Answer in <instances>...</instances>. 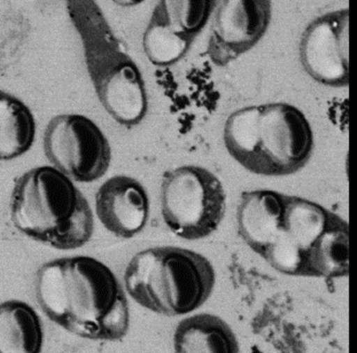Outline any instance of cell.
I'll list each match as a JSON object with an SVG mask.
<instances>
[{
    "mask_svg": "<svg viewBox=\"0 0 357 353\" xmlns=\"http://www.w3.org/2000/svg\"><path fill=\"white\" fill-rule=\"evenodd\" d=\"M36 297L50 320L83 338L117 342L129 331L126 289L107 265L92 257L43 264L36 274Z\"/></svg>",
    "mask_w": 357,
    "mask_h": 353,
    "instance_id": "obj_1",
    "label": "cell"
},
{
    "mask_svg": "<svg viewBox=\"0 0 357 353\" xmlns=\"http://www.w3.org/2000/svg\"><path fill=\"white\" fill-rule=\"evenodd\" d=\"M10 219L21 233L59 250L78 249L93 234L88 200L53 166L31 168L17 178Z\"/></svg>",
    "mask_w": 357,
    "mask_h": 353,
    "instance_id": "obj_2",
    "label": "cell"
},
{
    "mask_svg": "<svg viewBox=\"0 0 357 353\" xmlns=\"http://www.w3.org/2000/svg\"><path fill=\"white\" fill-rule=\"evenodd\" d=\"M211 262L193 250L154 246L136 253L124 272V288L146 310L182 317L202 308L214 290Z\"/></svg>",
    "mask_w": 357,
    "mask_h": 353,
    "instance_id": "obj_3",
    "label": "cell"
},
{
    "mask_svg": "<svg viewBox=\"0 0 357 353\" xmlns=\"http://www.w3.org/2000/svg\"><path fill=\"white\" fill-rule=\"evenodd\" d=\"M70 19L79 33L98 97L114 120L135 127L147 113L145 81L138 65L122 47L97 3L69 1Z\"/></svg>",
    "mask_w": 357,
    "mask_h": 353,
    "instance_id": "obj_4",
    "label": "cell"
},
{
    "mask_svg": "<svg viewBox=\"0 0 357 353\" xmlns=\"http://www.w3.org/2000/svg\"><path fill=\"white\" fill-rule=\"evenodd\" d=\"M227 209L221 180L207 168L184 166L163 175L161 211L172 233L202 240L218 230Z\"/></svg>",
    "mask_w": 357,
    "mask_h": 353,
    "instance_id": "obj_5",
    "label": "cell"
},
{
    "mask_svg": "<svg viewBox=\"0 0 357 353\" xmlns=\"http://www.w3.org/2000/svg\"><path fill=\"white\" fill-rule=\"evenodd\" d=\"M314 133L305 113L292 104H261L257 120V152L253 173L289 175L309 162Z\"/></svg>",
    "mask_w": 357,
    "mask_h": 353,
    "instance_id": "obj_6",
    "label": "cell"
},
{
    "mask_svg": "<svg viewBox=\"0 0 357 353\" xmlns=\"http://www.w3.org/2000/svg\"><path fill=\"white\" fill-rule=\"evenodd\" d=\"M44 152L54 168L78 182H96L111 166L107 138L93 120L78 113L53 117L44 133Z\"/></svg>",
    "mask_w": 357,
    "mask_h": 353,
    "instance_id": "obj_7",
    "label": "cell"
},
{
    "mask_svg": "<svg viewBox=\"0 0 357 353\" xmlns=\"http://www.w3.org/2000/svg\"><path fill=\"white\" fill-rule=\"evenodd\" d=\"M349 10L316 17L302 33L300 58L305 72L319 84L346 88L349 84Z\"/></svg>",
    "mask_w": 357,
    "mask_h": 353,
    "instance_id": "obj_8",
    "label": "cell"
},
{
    "mask_svg": "<svg viewBox=\"0 0 357 353\" xmlns=\"http://www.w3.org/2000/svg\"><path fill=\"white\" fill-rule=\"evenodd\" d=\"M271 19V3L266 0H225L215 12L207 54L218 67L253 49L264 36Z\"/></svg>",
    "mask_w": 357,
    "mask_h": 353,
    "instance_id": "obj_9",
    "label": "cell"
},
{
    "mask_svg": "<svg viewBox=\"0 0 357 353\" xmlns=\"http://www.w3.org/2000/svg\"><path fill=\"white\" fill-rule=\"evenodd\" d=\"M335 216L317 203L285 195L280 235L264 260L277 272L301 276L305 253L324 233Z\"/></svg>",
    "mask_w": 357,
    "mask_h": 353,
    "instance_id": "obj_10",
    "label": "cell"
},
{
    "mask_svg": "<svg viewBox=\"0 0 357 353\" xmlns=\"http://www.w3.org/2000/svg\"><path fill=\"white\" fill-rule=\"evenodd\" d=\"M96 212L106 230L116 237L130 239L146 226L150 198L136 179L115 175L98 189Z\"/></svg>",
    "mask_w": 357,
    "mask_h": 353,
    "instance_id": "obj_11",
    "label": "cell"
},
{
    "mask_svg": "<svg viewBox=\"0 0 357 353\" xmlns=\"http://www.w3.org/2000/svg\"><path fill=\"white\" fill-rule=\"evenodd\" d=\"M285 195L269 189L244 191L238 205V233L254 253L264 258L282 226Z\"/></svg>",
    "mask_w": 357,
    "mask_h": 353,
    "instance_id": "obj_12",
    "label": "cell"
},
{
    "mask_svg": "<svg viewBox=\"0 0 357 353\" xmlns=\"http://www.w3.org/2000/svg\"><path fill=\"white\" fill-rule=\"evenodd\" d=\"M174 350L175 353H241L230 324L209 313L179 321L174 333Z\"/></svg>",
    "mask_w": 357,
    "mask_h": 353,
    "instance_id": "obj_13",
    "label": "cell"
},
{
    "mask_svg": "<svg viewBox=\"0 0 357 353\" xmlns=\"http://www.w3.org/2000/svg\"><path fill=\"white\" fill-rule=\"evenodd\" d=\"M349 272V230L347 221L335 214L324 233L305 253L301 276L337 279Z\"/></svg>",
    "mask_w": 357,
    "mask_h": 353,
    "instance_id": "obj_14",
    "label": "cell"
},
{
    "mask_svg": "<svg viewBox=\"0 0 357 353\" xmlns=\"http://www.w3.org/2000/svg\"><path fill=\"white\" fill-rule=\"evenodd\" d=\"M42 321L28 303L10 299L0 303V353H42Z\"/></svg>",
    "mask_w": 357,
    "mask_h": 353,
    "instance_id": "obj_15",
    "label": "cell"
},
{
    "mask_svg": "<svg viewBox=\"0 0 357 353\" xmlns=\"http://www.w3.org/2000/svg\"><path fill=\"white\" fill-rule=\"evenodd\" d=\"M36 134L29 108L17 97L0 91V159L10 161L28 152Z\"/></svg>",
    "mask_w": 357,
    "mask_h": 353,
    "instance_id": "obj_16",
    "label": "cell"
},
{
    "mask_svg": "<svg viewBox=\"0 0 357 353\" xmlns=\"http://www.w3.org/2000/svg\"><path fill=\"white\" fill-rule=\"evenodd\" d=\"M195 39L188 38L172 26L162 1L154 8L143 37L145 54L151 63L169 67L182 60L191 49Z\"/></svg>",
    "mask_w": 357,
    "mask_h": 353,
    "instance_id": "obj_17",
    "label": "cell"
},
{
    "mask_svg": "<svg viewBox=\"0 0 357 353\" xmlns=\"http://www.w3.org/2000/svg\"><path fill=\"white\" fill-rule=\"evenodd\" d=\"M259 113L260 106L241 108L227 117L225 125L227 152L250 172L257 157Z\"/></svg>",
    "mask_w": 357,
    "mask_h": 353,
    "instance_id": "obj_18",
    "label": "cell"
},
{
    "mask_svg": "<svg viewBox=\"0 0 357 353\" xmlns=\"http://www.w3.org/2000/svg\"><path fill=\"white\" fill-rule=\"evenodd\" d=\"M162 3L172 26L184 36L195 39L207 24L216 3L209 0H185Z\"/></svg>",
    "mask_w": 357,
    "mask_h": 353,
    "instance_id": "obj_19",
    "label": "cell"
}]
</instances>
